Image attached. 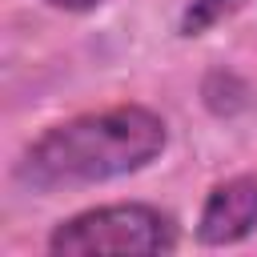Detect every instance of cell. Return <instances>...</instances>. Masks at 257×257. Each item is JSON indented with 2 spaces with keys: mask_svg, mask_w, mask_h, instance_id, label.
<instances>
[{
  "mask_svg": "<svg viewBox=\"0 0 257 257\" xmlns=\"http://www.w3.org/2000/svg\"><path fill=\"white\" fill-rule=\"evenodd\" d=\"M165 141H169V128L153 108L116 104L104 112H84L64 124H52L40 141L28 145L16 177L40 193L100 185L157 161Z\"/></svg>",
  "mask_w": 257,
  "mask_h": 257,
  "instance_id": "6da1fadb",
  "label": "cell"
},
{
  "mask_svg": "<svg viewBox=\"0 0 257 257\" xmlns=\"http://www.w3.org/2000/svg\"><path fill=\"white\" fill-rule=\"evenodd\" d=\"M177 245V229L169 213L128 201V205H100L60 221L48 237L52 253L64 257H100V253H169Z\"/></svg>",
  "mask_w": 257,
  "mask_h": 257,
  "instance_id": "7a4b0ae2",
  "label": "cell"
},
{
  "mask_svg": "<svg viewBox=\"0 0 257 257\" xmlns=\"http://www.w3.org/2000/svg\"><path fill=\"white\" fill-rule=\"evenodd\" d=\"M257 229V177H229L221 181L197 221L201 245H237Z\"/></svg>",
  "mask_w": 257,
  "mask_h": 257,
  "instance_id": "3957f363",
  "label": "cell"
},
{
  "mask_svg": "<svg viewBox=\"0 0 257 257\" xmlns=\"http://www.w3.org/2000/svg\"><path fill=\"white\" fill-rule=\"evenodd\" d=\"M249 0H193L189 8H185V16H181V32L185 36H201V32H209L213 24H221V20H229L233 12H241Z\"/></svg>",
  "mask_w": 257,
  "mask_h": 257,
  "instance_id": "277c9868",
  "label": "cell"
},
{
  "mask_svg": "<svg viewBox=\"0 0 257 257\" xmlns=\"http://www.w3.org/2000/svg\"><path fill=\"white\" fill-rule=\"evenodd\" d=\"M48 4L68 8V12H84V8H92V4H100V0H48Z\"/></svg>",
  "mask_w": 257,
  "mask_h": 257,
  "instance_id": "5b68a950",
  "label": "cell"
}]
</instances>
